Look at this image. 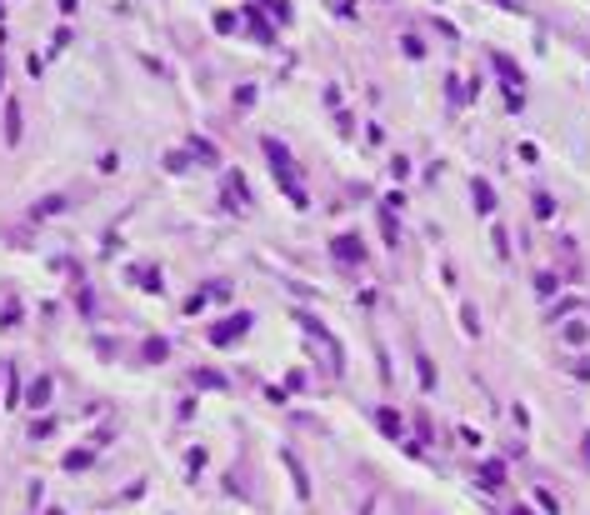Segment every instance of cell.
Returning a JSON list of instances; mask_svg holds the SVG:
<instances>
[{
	"label": "cell",
	"mask_w": 590,
	"mask_h": 515,
	"mask_svg": "<svg viewBox=\"0 0 590 515\" xmlns=\"http://www.w3.org/2000/svg\"><path fill=\"white\" fill-rule=\"evenodd\" d=\"M335 255H345V261L355 265V261H361V245H355V241H335Z\"/></svg>",
	"instance_id": "1"
},
{
	"label": "cell",
	"mask_w": 590,
	"mask_h": 515,
	"mask_svg": "<svg viewBox=\"0 0 590 515\" xmlns=\"http://www.w3.org/2000/svg\"><path fill=\"white\" fill-rule=\"evenodd\" d=\"M6 135H10V140H20V111H15V105L6 111Z\"/></svg>",
	"instance_id": "2"
}]
</instances>
